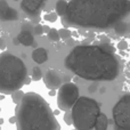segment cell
<instances>
[{
  "instance_id": "1",
  "label": "cell",
  "mask_w": 130,
  "mask_h": 130,
  "mask_svg": "<svg viewBox=\"0 0 130 130\" xmlns=\"http://www.w3.org/2000/svg\"><path fill=\"white\" fill-rule=\"evenodd\" d=\"M130 14V0H70L62 23L66 26L104 30Z\"/></svg>"
},
{
  "instance_id": "29",
  "label": "cell",
  "mask_w": 130,
  "mask_h": 130,
  "mask_svg": "<svg viewBox=\"0 0 130 130\" xmlns=\"http://www.w3.org/2000/svg\"><path fill=\"white\" fill-rule=\"evenodd\" d=\"M49 27L48 26H43V32H46V33H48V32H49Z\"/></svg>"
},
{
  "instance_id": "22",
  "label": "cell",
  "mask_w": 130,
  "mask_h": 130,
  "mask_svg": "<svg viewBox=\"0 0 130 130\" xmlns=\"http://www.w3.org/2000/svg\"><path fill=\"white\" fill-rule=\"evenodd\" d=\"M46 21H49V22H55L57 20V14L56 13H49L45 16Z\"/></svg>"
},
{
  "instance_id": "6",
  "label": "cell",
  "mask_w": 130,
  "mask_h": 130,
  "mask_svg": "<svg viewBox=\"0 0 130 130\" xmlns=\"http://www.w3.org/2000/svg\"><path fill=\"white\" fill-rule=\"evenodd\" d=\"M114 127L130 130V94H126L117 102L112 110Z\"/></svg>"
},
{
  "instance_id": "23",
  "label": "cell",
  "mask_w": 130,
  "mask_h": 130,
  "mask_svg": "<svg viewBox=\"0 0 130 130\" xmlns=\"http://www.w3.org/2000/svg\"><path fill=\"white\" fill-rule=\"evenodd\" d=\"M118 48H119L120 50H124V49H127V48H128V42H127L126 40L120 41V42L118 43Z\"/></svg>"
},
{
  "instance_id": "10",
  "label": "cell",
  "mask_w": 130,
  "mask_h": 130,
  "mask_svg": "<svg viewBox=\"0 0 130 130\" xmlns=\"http://www.w3.org/2000/svg\"><path fill=\"white\" fill-rule=\"evenodd\" d=\"M18 20V11L11 8L6 0H0V21Z\"/></svg>"
},
{
  "instance_id": "24",
  "label": "cell",
  "mask_w": 130,
  "mask_h": 130,
  "mask_svg": "<svg viewBox=\"0 0 130 130\" xmlns=\"http://www.w3.org/2000/svg\"><path fill=\"white\" fill-rule=\"evenodd\" d=\"M97 87H98V86H97L96 82L92 83L91 86H89V91H90V92H95V91L97 90Z\"/></svg>"
},
{
  "instance_id": "31",
  "label": "cell",
  "mask_w": 130,
  "mask_h": 130,
  "mask_svg": "<svg viewBox=\"0 0 130 130\" xmlns=\"http://www.w3.org/2000/svg\"><path fill=\"white\" fill-rule=\"evenodd\" d=\"M114 130H124V129H120V128H118V127H114Z\"/></svg>"
},
{
  "instance_id": "25",
  "label": "cell",
  "mask_w": 130,
  "mask_h": 130,
  "mask_svg": "<svg viewBox=\"0 0 130 130\" xmlns=\"http://www.w3.org/2000/svg\"><path fill=\"white\" fill-rule=\"evenodd\" d=\"M5 48H6V45L4 43V40L0 38V49H5Z\"/></svg>"
},
{
  "instance_id": "5",
  "label": "cell",
  "mask_w": 130,
  "mask_h": 130,
  "mask_svg": "<svg viewBox=\"0 0 130 130\" xmlns=\"http://www.w3.org/2000/svg\"><path fill=\"white\" fill-rule=\"evenodd\" d=\"M101 113V106L95 99L81 96L71 110L72 124L76 130H91Z\"/></svg>"
},
{
  "instance_id": "4",
  "label": "cell",
  "mask_w": 130,
  "mask_h": 130,
  "mask_svg": "<svg viewBox=\"0 0 130 130\" xmlns=\"http://www.w3.org/2000/svg\"><path fill=\"white\" fill-rule=\"evenodd\" d=\"M27 78V69L20 57L11 53L0 54V92L4 95L13 94L21 90Z\"/></svg>"
},
{
  "instance_id": "15",
  "label": "cell",
  "mask_w": 130,
  "mask_h": 130,
  "mask_svg": "<svg viewBox=\"0 0 130 130\" xmlns=\"http://www.w3.org/2000/svg\"><path fill=\"white\" fill-rule=\"evenodd\" d=\"M130 30V24L126 22H120L114 26V31L118 34H126Z\"/></svg>"
},
{
  "instance_id": "27",
  "label": "cell",
  "mask_w": 130,
  "mask_h": 130,
  "mask_svg": "<svg viewBox=\"0 0 130 130\" xmlns=\"http://www.w3.org/2000/svg\"><path fill=\"white\" fill-rule=\"evenodd\" d=\"M13 42H14V45H15V46H18V45H20V41H18V39H17V38L14 39Z\"/></svg>"
},
{
  "instance_id": "13",
  "label": "cell",
  "mask_w": 130,
  "mask_h": 130,
  "mask_svg": "<svg viewBox=\"0 0 130 130\" xmlns=\"http://www.w3.org/2000/svg\"><path fill=\"white\" fill-rule=\"evenodd\" d=\"M108 128V119L105 113H101L95 124V130H107Z\"/></svg>"
},
{
  "instance_id": "30",
  "label": "cell",
  "mask_w": 130,
  "mask_h": 130,
  "mask_svg": "<svg viewBox=\"0 0 130 130\" xmlns=\"http://www.w3.org/2000/svg\"><path fill=\"white\" fill-rule=\"evenodd\" d=\"M55 94H56V92H55V90H50V91H49V95H50V96H54Z\"/></svg>"
},
{
  "instance_id": "26",
  "label": "cell",
  "mask_w": 130,
  "mask_h": 130,
  "mask_svg": "<svg viewBox=\"0 0 130 130\" xmlns=\"http://www.w3.org/2000/svg\"><path fill=\"white\" fill-rule=\"evenodd\" d=\"M9 123H11V124L16 123V118L15 117H11L10 119H9Z\"/></svg>"
},
{
  "instance_id": "18",
  "label": "cell",
  "mask_w": 130,
  "mask_h": 130,
  "mask_svg": "<svg viewBox=\"0 0 130 130\" xmlns=\"http://www.w3.org/2000/svg\"><path fill=\"white\" fill-rule=\"evenodd\" d=\"M23 96H24V92L22 91V90H17V91H14L13 94H11V98H13V102L15 104H20L21 101H22Z\"/></svg>"
},
{
  "instance_id": "28",
  "label": "cell",
  "mask_w": 130,
  "mask_h": 130,
  "mask_svg": "<svg viewBox=\"0 0 130 130\" xmlns=\"http://www.w3.org/2000/svg\"><path fill=\"white\" fill-rule=\"evenodd\" d=\"M30 82H31V79H30L29 78V76H27V78L26 79H25V82H24V85H29V83Z\"/></svg>"
},
{
  "instance_id": "34",
  "label": "cell",
  "mask_w": 130,
  "mask_h": 130,
  "mask_svg": "<svg viewBox=\"0 0 130 130\" xmlns=\"http://www.w3.org/2000/svg\"><path fill=\"white\" fill-rule=\"evenodd\" d=\"M13 1H18V0H13Z\"/></svg>"
},
{
  "instance_id": "16",
  "label": "cell",
  "mask_w": 130,
  "mask_h": 130,
  "mask_svg": "<svg viewBox=\"0 0 130 130\" xmlns=\"http://www.w3.org/2000/svg\"><path fill=\"white\" fill-rule=\"evenodd\" d=\"M42 79V72H41V69L38 66H34L32 69V80L33 81H39Z\"/></svg>"
},
{
  "instance_id": "21",
  "label": "cell",
  "mask_w": 130,
  "mask_h": 130,
  "mask_svg": "<svg viewBox=\"0 0 130 130\" xmlns=\"http://www.w3.org/2000/svg\"><path fill=\"white\" fill-rule=\"evenodd\" d=\"M64 122L67 124V126H71V124H72V114H71V111H67V112H65V114H64Z\"/></svg>"
},
{
  "instance_id": "11",
  "label": "cell",
  "mask_w": 130,
  "mask_h": 130,
  "mask_svg": "<svg viewBox=\"0 0 130 130\" xmlns=\"http://www.w3.org/2000/svg\"><path fill=\"white\" fill-rule=\"evenodd\" d=\"M17 39L20 41V45H23L25 47H30L36 42L33 33L31 31H26V30H22L20 32V34L17 36Z\"/></svg>"
},
{
  "instance_id": "9",
  "label": "cell",
  "mask_w": 130,
  "mask_h": 130,
  "mask_svg": "<svg viewBox=\"0 0 130 130\" xmlns=\"http://www.w3.org/2000/svg\"><path fill=\"white\" fill-rule=\"evenodd\" d=\"M46 0H23L21 2V8L30 17H34L41 10Z\"/></svg>"
},
{
  "instance_id": "7",
  "label": "cell",
  "mask_w": 130,
  "mask_h": 130,
  "mask_svg": "<svg viewBox=\"0 0 130 130\" xmlns=\"http://www.w3.org/2000/svg\"><path fill=\"white\" fill-rule=\"evenodd\" d=\"M80 97L79 87L73 82H65L61 86L57 94V105L64 112L71 111L73 105Z\"/></svg>"
},
{
  "instance_id": "19",
  "label": "cell",
  "mask_w": 130,
  "mask_h": 130,
  "mask_svg": "<svg viewBox=\"0 0 130 130\" xmlns=\"http://www.w3.org/2000/svg\"><path fill=\"white\" fill-rule=\"evenodd\" d=\"M58 34H59V38H61L62 40H67V39H70L71 38V36H72L71 31H70L69 29H66V27L59 29L58 30Z\"/></svg>"
},
{
  "instance_id": "33",
  "label": "cell",
  "mask_w": 130,
  "mask_h": 130,
  "mask_svg": "<svg viewBox=\"0 0 130 130\" xmlns=\"http://www.w3.org/2000/svg\"><path fill=\"white\" fill-rule=\"evenodd\" d=\"M0 99H4V95H0Z\"/></svg>"
},
{
  "instance_id": "14",
  "label": "cell",
  "mask_w": 130,
  "mask_h": 130,
  "mask_svg": "<svg viewBox=\"0 0 130 130\" xmlns=\"http://www.w3.org/2000/svg\"><path fill=\"white\" fill-rule=\"evenodd\" d=\"M55 10H56L55 13L57 14V16L63 17L67 10V1H65V0H58L56 2V6H55Z\"/></svg>"
},
{
  "instance_id": "3",
  "label": "cell",
  "mask_w": 130,
  "mask_h": 130,
  "mask_svg": "<svg viewBox=\"0 0 130 130\" xmlns=\"http://www.w3.org/2000/svg\"><path fill=\"white\" fill-rule=\"evenodd\" d=\"M15 112L17 130H61L49 104L37 92L24 94Z\"/></svg>"
},
{
  "instance_id": "8",
  "label": "cell",
  "mask_w": 130,
  "mask_h": 130,
  "mask_svg": "<svg viewBox=\"0 0 130 130\" xmlns=\"http://www.w3.org/2000/svg\"><path fill=\"white\" fill-rule=\"evenodd\" d=\"M63 78L64 76L61 72H58L57 70L50 69L46 72L45 76H43V82L48 89L55 90L61 88V86L63 85Z\"/></svg>"
},
{
  "instance_id": "2",
  "label": "cell",
  "mask_w": 130,
  "mask_h": 130,
  "mask_svg": "<svg viewBox=\"0 0 130 130\" xmlns=\"http://www.w3.org/2000/svg\"><path fill=\"white\" fill-rule=\"evenodd\" d=\"M108 43L76 46L65 57L64 65L75 75L92 82L113 81L120 73V62Z\"/></svg>"
},
{
  "instance_id": "17",
  "label": "cell",
  "mask_w": 130,
  "mask_h": 130,
  "mask_svg": "<svg viewBox=\"0 0 130 130\" xmlns=\"http://www.w3.org/2000/svg\"><path fill=\"white\" fill-rule=\"evenodd\" d=\"M48 38H49V40L54 41V42H57V41H59V34H58V30L56 29H50L49 32H48Z\"/></svg>"
},
{
  "instance_id": "20",
  "label": "cell",
  "mask_w": 130,
  "mask_h": 130,
  "mask_svg": "<svg viewBox=\"0 0 130 130\" xmlns=\"http://www.w3.org/2000/svg\"><path fill=\"white\" fill-rule=\"evenodd\" d=\"M33 34H36V36H42L43 34V26L40 24H37L36 26L33 27V32H32Z\"/></svg>"
},
{
  "instance_id": "12",
  "label": "cell",
  "mask_w": 130,
  "mask_h": 130,
  "mask_svg": "<svg viewBox=\"0 0 130 130\" xmlns=\"http://www.w3.org/2000/svg\"><path fill=\"white\" fill-rule=\"evenodd\" d=\"M32 59L37 64H43L48 59V52L45 48H36L32 52Z\"/></svg>"
},
{
  "instance_id": "35",
  "label": "cell",
  "mask_w": 130,
  "mask_h": 130,
  "mask_svg": "<svg viewBox=\"0 0 130 130\" xmlns=\"http://www.w3.org/2000/svg\"><path fill=\"white\" fill-rule=\"evenodd\" d=\"M73 130H76V129H73Z\"/></svg>"
},
{
  "instance_id": "32",
  "label": "cell",
  "mask_w": 130,
  "mask_h": 130,
  "mask_svg": "<svg viewBox=\"0 0 130 130\" xmlns=\"http://www.w3.org/2000/svg\"><path fill=\"white\" fill-rule=\"evenodd\" d=\"M2 123H4V120H2V119H0V124H2Z\"/></svg>"
}]
</instances>
